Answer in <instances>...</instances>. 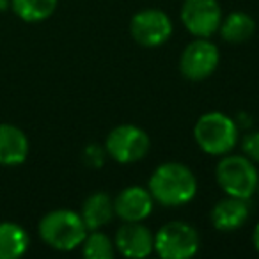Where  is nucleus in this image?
I'll return each mask as SVG.
<instances>
[{
  "instance_id": "obj_1",
  "label": "nucleus",
  "mask_w": 259,
  "mask_h": 259,
  "mask_svg": "<svg viewBox=\"0 0 259 259\" xmlns=\"http://www.w3.org/2000/svg\"><path fill=\"white\" fill-rule=\"evenodd\" d=\"M153 199L163 206H183L197 194V180L187 165L178 162L162 163L149 178Z\"/></svg>"
},
{
  "instance_id": "obj_2",
  "label": "nucleus",
  "mask_w": 259,
  "mask_h": 259,
  "mask_svg": "<svg viewBox=\"0 0 259 259\" xmlns=\"http://www.w3.org/2000/svg\"><path fill=\"white\" fill-rule=\"evenodd\" d=\"M39 236L48 247L61 252L75 250L87 236V227L80 213L73 209H54L39 220Z\"/></svg>"
},
{
  "instance_id": "obj_3",
  "label": "nucleus",
  "mask_w": 259,
  "mask_h": 259,
  "mask_svg": "<svg viewBox=\"0 0 259 259\" xmlns=\"http://www.w3.org/2000/svg\"><path fill=\"white\" fill-rule=\"evenodd\" d=\"M194 137L199 148L208 155H226L236 146V122L222 112H208L195 122Z\"/></svg>"
},
{
  "instance_id": "obj_4",
  "label": "nucleus",
  "mask_w": 259,
  "mask_h": 259,
  "mask_svg": "<svg viewBox=\"0 0 259 259\" xmlns=\"http://www.w3.org/2000/svg\"><path fill=\"white\" fill-rule=\"evenodd\" d=\"M217 181L231 197L248 199L257 192L259 174L247 156H226L217 165Z\"/></svg>"
},
{
  "instance_id": "obj_5",
  "label": "nucleus",
  "mask_w": 259,
  "mask_h": 259,
  "mask_svg": "<svg viewBox=\"0 0 259 259\" xmlns=\"http://www.w3.org/2000/svg\"><path fill=\"white\" fill-rule=\"evenodd\" d=\"M105 151L117 163H135L149 151V137L135 124L115 126L107 137Z\"/></svg>"
},
{
  "instance_id": "obj_6",
  "label": "nucleus",
  "mask_w": 259,
  "mask_h": 259,
  "mask_svg": "<svg viewBox=\"0 0 259 259\" xmlns=\"http://www.w3.org/2000/svg\"><path fill=\"white\" fill-rule=\"evenodd\" d=\"M155 250L163 259H188L199 250V234L185 222H169L155 234Z\"/></svg>"
},
{
  "instance_id": "obj_7",
  "label": "nucleus",
  "mask_w": 259,
  "mask_h": 259,
  "mask_svg": "<svg viewBox=\"0 0 259 259\" xmlns=\"http://www.w3.org/2000/svg\"><path fill=\"white\" fill-rule=\"evenodd\" d=\"M219 48L211 41H208V37H197L190 45H187V48L181 54V75L187 80L201 82L215 73V69L219 68Z\"/></svg>"
},
{
  "instance_id": "obj_8",
  "label": "nucleus",
  "mask_w": 259,
  "mask_h": 259,
  "mask_svg": "<svg viewBox=\"0 0 259 259\" xmlns=\"http://www.w3.org/2000/svg\"><path fill=\"white\" fill-rule=\"evenodd\" d=\"M130 34L135 43L146 48H155L167 43L172 36V22L160 9L139 11L130 22Z\"/></svg>"
},
{
  "instance_id": "obj_9",
  "label": "nucleus",
  "mask_w": 259,
  "mask_h": 259,
  "mask_svg": "<svg viewBox=\"0 0 259 259\" xmlns=\"http://www.w3.org/2000/svg\"><path fill=\"white\" fill-rule=\"evenodd\" d=\"M181 22L195 37H209L219 30L222 11L217 0H185L181 6Z\"/></svg>"
},
{
  "instance_id": "obj_10",
  "label": "nucleus",
  "mask_w": 259,
  "mask_h": 259,
  "mask_svg": "<svg viewBox=\"0 0 259 259\" xmlns=\"http://www.w3.org/2000/svg\"><path fill=\"white\" fill-rule=\"evenodd\" d=\"M115 247L124 257H148L155 250V236L141 222H126L115 234Z\"/></svg>"
},
{
  "instance_id": "obj_11",
  "label": "nucleus",
  "mask_w": 259,
  "mask_h": 259,
  "mask_svg": "<svg viewBox=\"0 0 259 259\" xmlns=\"http://www.w3.org/2000/svg\"><path fill=\"white\" fill-rule=\"evenodd\" d=\"M153 202L155 199L149 190L142 187H128L115 197L114 209L115 215L124 222H142L151 215Z\"/></svg>"
},
{
  "instance_id": "obj_12",
  "label": "nucleus",
  "mask_w": 259,
  "mask_h": 259,
  "mask_svg": "<svg viewBox=\"0 0 259 259\" xmlns=\"http://www.w3.org/2000/svg\"><path fill=\"white\" fill-rule=\"evenodd\" d=\"M29 137L11 122H0V165L18 167L29 156Z\"/></svg>"
},
{
  "instance_id": "obj_13",
  "label": "nucleus",
  "mask_w": 259,
  "mask_h": 259,
  "mask_svg": "<svg viewBox=\"0 0 259 259\" xmlns=\"http://www.w3.org/2000/svg\"><path fill=\"white\" fill-rule=\"evenodd\" d=\"M248 204L247 199L240 197H231L227 195V199H222L220 202H217L211 209V224L215 229L219 231H236L247 222L248 219Z\"/></svg>"
},
{
  "instance_id": "obj_14",
  "label": "nucleus",
  "mask_w": 259,
  "mask_h": 259,
  "mask_svg": "<svg viewBox=\"0 0 259 259\" xmlns=\"http://www.w3.org/2000/svg\"><path fill=\"white\" fill-rule=\"evenodd\" d=\"M80 215H82L87 231H96L107 226L112 220V217L115 215L114 201L105 192H96L85 199Z\"/></svg>"
},
{
  "instance_id": "obj_15",
  "label": "nucleus",
  "mask_w": 259,
  "mask_h": 259,
  "mask_svg": "<svg viewBox=\"0 0 259 259\" xmlns=\"http://www.w3.org/2000/svg\"><path fill=\"white\" fill-rule=\"evenodd\" d=\"M29 233L16 222H0V259H18L29 250Z\"/></svg>"
},
{
  "instance_id": "obj_16",
  "label": "nucleus",
  "mask_w": 259,
  "mask_h": 259,
  "mask_svg": "<svg viewBox=\"0 0 259 259\" xmlns=\"http://www.w3.org/2000/svg\"><path fill=\"white\" fill-rule=\"evenodd\" d=\"M220 36L227 43H243L250 39L255 32V23L247 13H231L226 20L220 22Z\"/></svg>"
},
{
  "instance_id": "obj_17",
  "label": "nucleus",
  "mask_w": 259,
  "mask_h": 259,
  "mask_svg": "<svg viewBox=\"0 0 259 259\" xmlns=\"http://www.w3.org/2000/svg\"><path fill=\"white\" fill-rule=\"evenodd\" d=\"M59 0H11L13 13L22 22L39 23L48 20L55 13Z\"/></svg>"
},
{
  "instance_id": "obj_18",
  "label": "nucleus",
  "mask_w": 259,
  "mask_h": 259,
  "mask_svg": "<svg viewBox=\"0 0 259 259\" xmlns=\"http://www.w3.org/2000/svg\"><path fill=\"white\" fill-rule=\"evenodd\" d=\"M115 245L110 241V238L103 233H87L85 240L82 241V252L87 259H112L115 255Z\"/></svg>"
},
{
  "instance_id": "obj_19",
  "label": "nucleus",
  "mask_w": 259,
  "mask_h": 259,
  "mask_svg": "<svg viewBox=\"0 0 259 259\" xmlns=\"http://www.w3.org/2000/svg\"><path fill=\"white\" fill-rule=\"evenodd\" d=\"M105 153H107V151H105L101 146L91 144V146H87L85 151H83V162H85V165L93 167V169H98V167L103 165Z\"/></svg>"
},
{
  "instance_id": "obj_20",
  "label": "nucleus",
  "mask_w": 259,
  "mask_h": 259,
  "mask_svg": "<svg viewBox=\"0 0 259 259\" xmlns=\"http://www.w3.org/2000/svg\"><path fill=\"white\" fill-rule=\"evenodd\" d=\"M241 149L252 162H259V132L248 134L241 142Z\"/></svg>"
},
{
  "instance_id": "obj_21",
  "label": "nucleus",
  "mask_w": 259,
  "mask_h": 259,
  "mask_svg": "<svg viewBox=\"0 0 259 259\" xmlns=\"http://www.w3.org/2000/svg\"><path fill=\"white\" fill-rule=\"evenodd\" d=\"M252 241H254L255 250L259 252V224L255 226V229H254V236H252Z\"/></svg>"
},
{
  "instance_id": "obj_22",
  "label": "nucleus",
  "mask_w": 259,
  "mask_h": 259,
  "mask_svg": "<svg viewBox=\"0 0 259 259\" xmlns=\"http://www.w3.org/2000/svg\"><path fill=\"white\" fill-rule=\"evenodd\" d=\"M9 8H11V0H0V11H6Z\"/></svg>"
},
{
  "instance_id": "obj_23",
  "label": "nucleus",
  "mask_w": 259,
  "mask_h": 259,
  "mask_svg": "<svg viewBox=\"0 0 259 259\" xmlns=\"http://www.w3.org/2000/svg\"><path fill=\"white\" fill-rule=\"evenodd\" d=\"M257 192H259V185H257Z\"/></svg>"
}]
</instances>
